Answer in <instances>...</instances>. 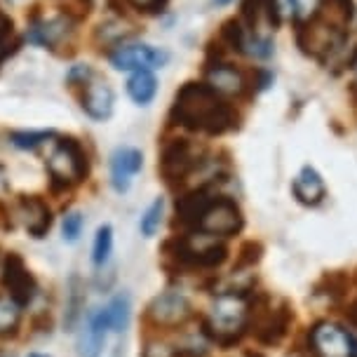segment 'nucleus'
I'll return each mask as SVG.
<instances>
[{
  "instance_id": "f257e3e1",
  "label": "nucleus",
  "mask_w": 357,
  "mask_h": 357,
  "mask_svg": "<svg viewBox=\"0 0 357 357\" xmlns=\"http://www.w3.org/2000/svg\"><path fill=\"white\" fill-rule=\"evenodd\" d=\"M172 118L186 130L207 134H221L235 125L231 106L209 85H197V82H186L178 89Z\"/></svg>"
},
{
  "instance_id": "f03ea898",
  "label": "nucleus",
  "mask_w": 357,
  "mask_h": 357,
  "mask_svg": "<svg viewBox=\"0 0 357 357\" xmlns=\"http://www.w3.org/2000/svg\"><path fill=\"white\" fill-rule=\"evenodd\" d=\"M250 327V301L240 291H221L209 308L207 334L221 346H233Z\"/></svg>"
},
{
  "instance_id": "7ed1b4c3",
  "label": "nucleus",
  "mask_w": 357,
  "mask_h": 357,
  "mask_svg": "<svg viewBox=\"0 0 357 357\" xmlns=\"http://www.w3.org/2000/svg\"><path fill=\"white\" fill-rule=\"evenodd\" d=\"M174 257L178 264L188 266V268H200V271H212V268H219L228 257V250L223 242L207 233L197 235H188V238H181L176 242V252Z\"/></svg>"
},
{
  "instance_id": "20e7f679",
  "label": "nucleus",
  "mask_w": 357,
  "mask_h": 357,
  "mask_svg": "<svg viewBox=\"0 0 357 357\" xmlns=\"http://www.w3.org/2000/svg\"><path fill=\"white\" fill-rule=\"evenodd\" d=\"M47 172L52 176V181L61 183V186L78 183L87 174V158L82 153L80 144H75L73 139L56 142L47 158Z\"/></svg>"
},
{
  "instance_id": "39448f33",
  "label": "nucleus",
  "mask_w": 357,
  "mask_h": 357,
  "mask_svg": "<svg viewBox=\"0 0 357 357\" xmlns=\"http://www.w3.org/2000/svg\"><path fill=\"white\" fill-rule=\"evenodd\" d=\"M195 228L212 238H231L242 228L240 207L228 197H214L195 221Z\"/></svg>"
},
{
  "instance_id": "423d86ee",
  "label": "nucleus",
  "mask_w": 357,
  "mask_h": 357,
  "mask_svg": "<svg viewBox=\"0 0 357 357\" xmlns=\"http://www.w3.org/2000/svg\"><path fill=\"white\" fill-rule=\"evenodd\" d=\"M310 348L317 357H357V343L334 322H317L310 329Z\"/></svg>"
},
{
  "instance_id": "0eeeda50",
  "label": "nucleus",
  "mask_w": 357,
  "mask_h": 357,
  "mask_svg": "<svg viewBox=\"0 0 357 357\" xmlns=\"http://www.w3.org/2000/svg\"><path fill=\"white\" fill-rule=\"evenodd\" d=\"M193 312V305H190V298L183 294L181 289H167L162 294H158L149 305V317L153 324L158 327H181L183 322L190 317Z\"/></svg>"
},
{
  "instance_id": "6e6552de",
  "label": "nucleus",
  "mask_w": 357,
  "mask_h": 357,
  "mask_svg": "<svg viewBox=\"0 0 357 357\" xmlns=\"http://www.w3.org/2000/svg\"><path fill=\"white\" fill-rule=\"evenodd\" d=\"M202 162L200 153L195 151V146L186 142V139H174L162 149L160 158V172L169 183L183 181L193 174V169Z\"/></svg>"
},
{
  "instance_id": "1a4fd4ad",
  "label": "nucleus",
  "mask_w": 357,
  "mask_h": 357,
  "mask_svg": "<svg viewBox=\"0 0 357 357\" xmlns=\"http://www.w3.org/2000/svg\"><path fill=\"white\" fill-rule=\"evenodd\" d=\"M165 61H167V54L162 50L144 43L120 45L111 54V63L118 71H151V68H160Z\"/></svg>"
},
{
  "instance_id": "9d476101",
  "label": "nucleus",
  "mask_w": 357,
  "mask_h": 357,
  "mask_svg": "<svg viewBox=\"0 0 357 357\" xmlns=\"http://www.w3.org/2000/svg\"><path fill=\"white\" fill-rule=\"evenodd\" d=\"M3 284L5 289L10 291V296L22 305H29L33 301L36 291H38V284H36V278L31 275V271L24 264V259L19 254H8L5 259V266H3Z\"/></svg>"
},
{
  "instance_id": "9b49d317",
  "label": "nucleus",
  "mask_w": 357,
  "mask_h": 357,
  "mask_svg": "<svg viewBox=\"0 0 357 357\" xmlns=\"http://www.w3.org/2000/svg\"><path fill=\"white\" fill-rule=\"evenodd\" d=\"M294 320V312L287 303H282L280 308H264L259 310V320L254 322V339H257L261 346H280V341L287 336L289 331V324Z\"/></svg>"
},
{
  "instance_id": "f8f14e48",
  "label": "nucleus",
  "mask_w": 357,
  "mask_h": 357,
  "mask_svg": "<svg viewBox=\"0 0 357 357\" xmlns=\"http://www.w3.org/2000/svg\"><path fill=\"white\" fill-rule=\"evenodd\" d=\"M341 38H343V31L329 26L320 17H312L308 26H303L301 33H298V43H301L303 52H308L312 56H322V54H327L329 50L339 47Z\"/></svg>"
},
{
  "instance_id": "ddd939ff",
  "label": "nucleus",
  "mask_w": 357,
  "mask_h": 357,
  "mask_svg": "<svg viewBox=\"0 0 357 357\" xmlns=\"http://www.w3.org/2000/svg\"><path fill=\"white\" fill-rule=\"evenodd\" d=\"M144 165V155L139 149H132V146H123L111 155V186L116 193H127L134 181V176L142 172Z\"/></svg>"
},
{
  "instance_id": "4468645a",
  "label": "nucleus",
  "mask_w": 357,
  "mask_h": 357,
  "mask_svg": "<svg viewBox=\"0 0 357 357\" xmlns=\"http://www.w3.org/2000/svg\"><path fill=\"white\" fill-rule=\"evenodd\" d=\"M108 317L106 308H97L87 315L85 327H82L78 336V355L80 357H99L101 350L106 346V336H108Z\"/></svg>"
},
{
  "instance_id": "2eb2a0df",
  "label": "nucleus",
  "mask_w": 357,
  "mask_h": 357,
  "mask_svg": "<svg viewBox=\"0 0 357 357\" xmlns=\"http://www.w3.org/2000/svg\"><path fill=\"white\" fill-rule=\"evenodd\" d=\"M85 92H82V111L92 120H108L113 113V104H116V94H113L111 85L106 80L92 78L87 80Z\"/></svg>"
},
{
  "instance_id": "dca6fc26",
  "label": "nucleus",
  "mask_w": 357,
  "mask_h": 357,
  "mask_svg": "<svg viewBox=\"0 0 357 357\" xmlns=\"http://www.w3.org/2000/svg\"><path fill=\"white\" fill-rule=\"evenodd\" d=\"M207 85L214 89L219 97H238L247 89L245 73L238 71L228 63H214L207 68Z\"/></svg>"
},
{
  "instance_id": "f3484780",
  "label": "nucleus",
  "mask_w": 357,
  "mask_h": 357,
  "mask_svg": "<svg viewBox=\"0 0 357 357\" xmlns=\"http://www.w3.org/2000/svg\"><path fill=\"white\" fill-rule=\"evenodd\" d=\"M291 193H294V197L301 205L317 207L324 200V195H327V188H324V181H322V176L317 174V169L305 165L296 174L294 183H291Z\"/></svg>"
},
{
  "instance_id": "a211bd4d",
  "label": "nucleus",
  "mask_w": 357,
  "mask_h": 357,
  "mask_svg": "<svg viewBox=\"0 0 357 357\" xmlns=\"http://www.w3.org/2000/svg\"><path fill=\"white\" fill-rule=\"evenodd\" d=\"M19 216H22L24 226L33 238H43L52 226V212L40 197H22L19 200Z\"/></svg>"
},
{
  "instance_id": "6ab92c4d",
  "label": "nucleus",
  "mask_w": 357,
  "mask_h": 357,
  "mask_svg": "<svg viewBox=\"0 0 357 357\" xmlns=\"http://www.w3.org/2000/svg\"><path fill=\"white\" fill-rule=\"evenodd\" d=\"M68 36H71V19L68 17H54V19H45V22H36L26 33L31 43L43 45V47H56Z\"/></svg>"
},
{
  "instance_id": "aec40b11",
  "label": "nucleus",
  "mask_w": 357,
  "mask_h": 357,
  "mask_svg": "<svg viewBox=\"0 0 357 357\" xmlns=\"http://www.w3.org/2000/svg\"><path fill=\"white\" fill-rule=\"evenodd\" d=\"M355 15V3L353 0H322L320 10L315 17H320L322 22H327L329 26L343 31L350 24V19Z\"/></svg>"
},
{
  "instance_id": "412c9836",
  "label": "nucleus",
  "mask_w": 357,
  "mask_h": 357,
  "mask_svg": "<svg viewBox=\"0 0 357 357\" xmlns=\"http://www.w3.org/2000/svg\"><path fill=\"white\" fill-rule=\"evenodd\" d=\"M158 80L151 71H134L127 80V94L137 106H149L155 99Z\"/></svg>"
},
{
  "instance_id": "4be33fe9",
  "label": "nucleus",
  "mask_w": 357,
  "mask_h": 357,
  "mask_svg": "<svg viewBox=\"0 0 357 357\" xmlns=\"http://www.w3.org/2000/svg\"><path fill=\"white\" fill-rule=\"evenodd\" d=\"M130 315H132V298H130V294L113 296L111 303L106 305L108 329H111L113 334H120V331H125L127 324H130Z\"/></svg>"
},
{
  "instance_id": "5701e85b",
  "label": "nucleus",
  "mask_w": 357,
  "mask_h": 357,
  "mask_svg": "<svg viewBox=\"0 0 357 357\" xmlns=\"http://www.w3.org/2000/svg\"><path fill=\"white\" fill-rule=\"evenodd\" d=\"M22 322V305L10 294H0V336H10L19 329Z\"/></svg>"
},
{
  "instance_id": "b1692460",
  "label": "nucleus",
  "mask_w": 357,
  "mask_h": 357,
  "mask_svg": "<svg viewBox=\"0 0 357 357\" xmlns=\"http://www.w3.org/2000/svg\"><path fill=\"white\" fill-rule=\"evenodd\" d=\"M82 305H85V296H82V284L78 275L71 278V282H68V305H66V324L68 331L75 329V324H78L80 315H82Z\"/></svg>"
},
{
  "instance_id": "393cba45",
  "label": "nucleus",
  "mask_w": 357,
  "mask_h": 357,
  "mask_svg": "<svg viewBox=\"0 0 357 357\" xmlns=\"http://www.w3.org/2000/svg\"><path fill=\"white\" fill-rule=\"evenodd\" d=\"M162 216H165V200L162 197H155L149 205V209L144 212L142 221H139V231H142L144 238H153V235L160 231Z\"/></svg>"
},
{
  "instance_id": "a878e982",
  "label": "nucleus",
  "mask_w": 357,
  "mask_h": 357,
  "mask_svg": "<svg viewBox=\"0 0 357 357\" xmlns=\"http://www.w3.org/2000/svg\"><path fill=\"white\" fill-rule=\"evenodd\" d=\"M113 252V228L108 226H101L97 231V238H94V247H92V261L94 266H104L108 257Z\"/></svg>"
},
{
  "instance_id": "bb28decb",
  "label": "nucleus",
  "mask_w": 357,
  "mask_h": 357,
  "mask_svg": "<svg viewBox=\"0 0 357 357\" xmlns=\"http://www.w3.org/2000/svg\"><path fill=\"white\" fill-rule=\"evenodd\" d=\"M54 137L52 130H40V132H12L10 134V142L12 146H17V149L22 151H33L38 146L47 144L50 139Z\"/></svg>"
},
{
  "instance_id": "cd10ccee",
  "label": "nucleus",
  "mask_w": 357,
  "mask_h": 357,
  "mask_svg": "<svg viewBox=\"0 0 357 357\" xmlns=\"http://www.w3.org/2000/svg\"><path fill=\"white\" fill-rule=\"evenodd\" d=\"M242 52H247L250 56H257V59H266V56L273 54V43L264 36H245Z\"/></svg>"
},
{
  "instance_id": "c85d7f7f",
  "label": "nucleus",
  "mask_w": 357,
  "mask_h": 357,
  "mask_svg": "<svg viewBox=\"0 0 357 357\" xmlns=\"http://www.w3.org/2000/svg\"><path fill=\"white\" fill-rule=\"evenodd\" d=\"M82 226H85V219H82L80 212H68L63 216L61 221V233H63V240L66 242H75L82 235Z\"/></svg>"
},
{
  "instance_id": "c756f323",
  "label": "nucleus",
  "mask_w": 357,
  "mask_h": 357,
  "mask_svg": "<svg viewBox=\"0 0 357 357\" xmlns=\"http://www.w3.org/2000/svg\"><path fill=\"white\" fill-rule=\"evenodd\" d=\"M322 0H291V8H294V19L298 22H310L317 15Z\"/></svg>"
},
{
  "instance_id": "7c9ffc66",
  "label": "nucleus",
  "mask_w": 357,
  "mask_h": 357,
  "mask_svg": "<svg viewBox=\"0 0 357 357\" xmlns=\"http://www.w3.org/2000/svg\"><path fill=\"white\" fill-rule=\"evenodd\" d=\"M142 357H178V348L169 346L165 341H149L144 346Z\"/></svg>"
},
{
  "instance_id": "2f4dec72",
  "label": "nucleus",
  "mask_w": 357,
  "mask_h": 357,
  "mask_svg": "<svg viewBox=\"0 0 357 357\" xmlns=\"http://www.w3.org/2000/svg\"><path fill=\"white\" fill-rule=\"evenodd\" d=\"M242 257L238 261V268H233V271H242V268H252L254 264L259 261L261 257V245H257V242H247L245 247H242Z\"/></svg>"
},
{
  "instance_id": "473e14b6",
  "label": "nucleus",
  "mask_w": 357,
  "mask_h": 357,
  "mask_svg": "<svg viewBox=\"0 0 357 357\" xmlns=\"http://www.w3.org/2000/svg\"><path fill=\"white\" fill-rule=\"evenodd\" d=\"M92 78H94V73H92V68H87V66H75L73 71L68 73V82H71V85H85V82Z\"/></svg>"
},
{
  "instance_id": "72a5a7b5",
  "label": "nucleus",
  "mask_w": 357,
  "mask_h": 357,
  "mask_svg": "<svg viewBox=\"0 0 357 357\" xmlns=\"http://www.w3.org/2000/svg\"><path fill=\"white\" fill-rule=\"evenodd\" d=\"M130 3L134 5V8L151 12V10H158V8H160V5H162V0H130Z\"/></svg>"
},
{
  "instance_id": "f704fd0d",
  "label": "nucleus",
  "mask_w": 357,
  "mask_h": 357,
  "mask_svg": "<svg viewBox=\"0 0 357 357\" xmlns=\"http://www.w3.org/2000/svg\"><path fill=\"white\" fill-rule=\"evenodd\" d=\"M10 29H12V22L8 19V15L0 10V40H3V38L10 33Z\"/></svg>"
},
{
  "instance_id": "c9c22d12",
  "label": "nucleus",
  "mask_w": 357,
  "mask_h": 357,
  "mask_svg": "<svg viewBox=\"0 0 357 357\" xmlns=\"http://www.w3.org/2000/svg\"><path fill=\"white\" fill-rule=\"evenodd\" d=\"M348 320L353 322V324H357V298L353 303H350V308H348Z\"/></svg>"
},
{
  "instance_id": "e433bc0d",
  "label": "nucleus",
  "mask_w": 357,
  "mask_h": 357,
  "mask_svg": "<svg viewBox=\"0 0 357 357\" xmlns=\"http://www.w3.org/2000/svg\"><path fill=\"white\" fill-rule=\"evenodd\" d=\"M8 190V176H5L3 167H0V193H5Z\"/></svg>"
},
{
  "instance_id": "4c0bfd02",
  "label": "nucleus",
  "mask_w": 357,
  "mask_h": 357,
  "mask_svg": "<svg viewBox=\"0 0 357 357\" xmlns=\"http://www.w3.org/2000/svg\"><path fill=\"white\" fill-rule=\"evenodd\" d=\"M233 0H212V5H216V8H223V5H231Z\"/></svg>"
},
{
  "instance_id": "58836bf2",
  "label": "nucleus",
  "mask_w": 357,
  "mask_h": 357,
  "mask_svg": "<svg viewBox=\"0 0 357 357\" xmlns=\"http://www.w3.org/2000/svg\"><path fill=\"white\" fill-rule=\"evenodd\" d=\"M3 56H5V47H3V43H0V61H3Z\"/></svg>"
},
{
  "instance_id": "ea45409f",
  "label": "nucleus",
  "mask_w": 357,
  "mask_h": 357,
  "mask_svg": "<svg viewBox=\"0 0 357 357\" xmlns=\"http://www.w3.org/2000/svg\"><path fill=\"white\" fill-rule=\"evenodd\" d=\"M353 71H355V82H357V59L353 61Z\"/></svg>"
},
{
  "instance_id": "a19ab883",
  "label": "nucleus",
  "mask_w": 357,
  "mask_h": 357,
  "mask_svg": "<svg viewBox=\"0 0 357 357\" xmlns=\"http://www.w3.org/2000/svg\"><path fill=\"white\" fill-rule=\"evenodd\" d=\"M29 357H50V355H40V353H33V355H29Z\"/></svg>"
},
{
  "instance_id": "79ce46f5",
  "label": "nucleus",
  "mask_w": 357,
  "mask_h": 357,
  "mask_svg": "<svg viewBox=\"0 0 357 357\" xmlns=\"http://www.w3.org/2000/svg\"><path fill=\"white\" fill-rule=\"evenodd\" d=\"M0 357H3V355H0Z\"/></svg>"
}]
</instances>
